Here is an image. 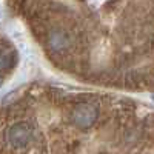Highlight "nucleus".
Instances as JSON below:
<instances>
[{"instance_id": "nucleus-2", "label": "nucleus", "mask_w": 154, "mask_h": 154, "mask_svg": "<svg viewBox=\"0 0 154 154\" xmlns=\"http://www.w3.org/2000/svg\"><path fill=\"white\" fill-rule=\"evenodd\" d=\"M2 83H3V75H0V86H2Z\"/></svg>"}, {"instance_id": "nucleus-1", "label": "nucleus", "mask_w": 154, "mask_h": 154, "mask_svg": "<svg viewBox=\"0 0 154 154\" xmlns=\"http://www.w3.org/2000/svg\"><path fill=\"white\" fill-rule=\"evenodd\" d=\"M35 139V126L29 120H17L11 123L6 131L8 145L14 149L28 148Z\"/></svg>"}]
</instances>
